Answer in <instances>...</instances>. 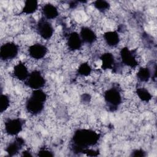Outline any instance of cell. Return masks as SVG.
I'll return each mask as SVG.
<instances>
[{"instance_id":"obj_20","label":"cell","mask_w":157,"mask_h":157,"mask_svg":"<svg viewBox=\"0 0 157 157\" xmlns=\"http://www.w3.org/2000/svg\"><path fill=\"white\" fill-rule=\"evenodd\" d=\"M92 68L88 63H83L80 64L77 69V73L78 75L82 77H86L91 74Z\"/></svg>"},{"instance_id":"obj_3","label":"cell","mask_w":157,"mask_h":157,"mask_svg":"<svg viewBox=\"0 0 157 157\" xmlns=\"http://www.w3.org/2000/svg\"><path fill=\"white\" fill-rule=\"evenodd\" d=\"M104 101L107 107L111 112L115 111L122 102V96L117 87H112L104 93Z\"/></svg>"},{"instance_id":"obj_26","label":"cell","mask_w":157,"mask_h":157,"mask_svg":"<svg viewBox=\"0 0 157 157\" xmlns=\"http://www.w3.org/2000/svg\"><path fill=\"white\" fill-rule=\"evenodd\" d=\"M82 100L83 101V102H88L91 99V97L90 96V95L88 94H83L82 96V98H81Z\"/></svg>"},{"instance_id":"obj_8","label":"cell","mask_w":157,"mask_h":157,"mask_svg":"<svg viewBox=\"0 0 157 157\" xmlns=\"http://www.w3.org/2000/svg\"><path fill=\"white\" fill-rule=\"evenodd\" d=\"M120 55L121 63L124 65L131 68H135L137 66L138 61L133 50H130L127 47H124L121 49Z\"/></svg>"},{"instance_id":"obj_6","label":"cell","mask_w":157,"mask_h":157,"mask_svg":"<svg viewBox=\"0 0 157 157\" xmlns=\"http://www.w3.org/2000/svg\"><path fill=\"white\" fill-rule=\"evenodd\" d=\"M25 83L28 87L33 90H38L41 89L45 85V80L40 71L34 70L29 73Z\"/></svg>"},{"instance_id":"obj_5","label":"cell","mask_w":157,"mask_h":157,"mask_svg":"<svg viewBox=\"0 0 157 157\" xmlns=\"http://www.w3.org/2000/svg\"><path fill=\"white\" fill-rule=\"evenodd\" d=\"M19 52V47L12 42L4 43L1 46L0 58L2 61H9L17 57Z\"/></svg>"},{"instance_id":"obj_1","label":"cell","mask_w":157,"mask_h":157,"mask_svg":"<svg viewBox=\"0 0 157 157\" xmlns=\"http://www.w3.org/2000/svg\"><path fill=\"white\" fill-rule=\"evenodd\" d=\"M100 134L90 129H78L76 130L72 137V148L76 153H82L86 148L98 144Z\"/></svg>"},{"instance_id":"obj_21","label":"cell","mask_w":157,"mask_h":157,"mask_svg":"<svg viewBox=\"0 0 157 157\" xmlns=\"http://www.w3.org/2000/svg\"><path fill=\"white\" fill-rule=\"evenodd\" d=\"M93 6L100 12H105L110 8V4L104 0H96L93 2Z\"/></svg>"},{"instance_id":"obj_16","label":"cell","mask_w":157,"mask_h":157,"mask_svg":"<svg viewBox=\"0 0 157 157\" xmlns=\"http://www.w3.org/2000/svg\"><path fill=\"white\" fill-rule=\"evenodd\" d=\"M103 38L105 43L112 47H116L120 42V36L115 31H107L103 34Z\"/></svg>"},{"instance_id":"obj_28","label":"cell","mask_w":157,"mask_h":157,"mask_svg":"<svg viewBox=\"0 0 157 157\" xmlns=\"http://www.w3.org/2000/svg\"><path fill=\"white\" fill-rule=\"evenodd\" d=\"M77 2H75V1H72L71 2V3L70 4V7H71V8H74L76 6H77V4H75Z\"/></svg>"},{"instance_id":"obj_23","label":"cell","mask_w":157,"mask_h":157,"mask_svg":"<svg viewBox=\"0 0 157 157\" xmlns=\"http://www.w3.org/2000/svg\"><path fill=\"white\" fill-rule=\"evenodd\" d=\"M37 155L38 156H43V157L44 156H53L54 155V154L50 150H48V149L44 148H40L38 151Z\"/></svg>"},{"instance_id":"obj_13","label":"cell","mask_w":157,"mask_h":157,"mask_svg":"<svg viewBox=\"0 0 157 157\" xmlns=\"http://www.w3.org/2000/svg\"><path fill=\"white\" fill-rule=\"evenodd\" d=\"M80 36L83 43L92 44L97 40V36L94 31L88 26H83L80 29Z\"/></svg>"},{"instance_id":"obj_25","label":"cell","mask_w":157,"mask_h":157,"mask_svg":"<svg viewBox=\"0 0 157 157\" xmlns=\"http://www.w3.org/2000/svg\"><path fill=\"white\" fill-rule=\"evenodd\" d=\"M82 153L86 154L87 156H96L99 155V151L98 150H95L91 148H86L83 151Z\"/></svg>"},{"instance_id":"obj_22","label":"cell","mask_w":157,"mask_h":157,"mask_svg":"<svg viewBox=\"0 0 157 157\" xmlns=\"http://www.w3.org/2000/svg\"><path fill=\"white\" fill-rule=\"evenodd\" d=\"M10 105V99L9 97L5 94H1V104H0V110L1 113H3L5 112Z\"/></svg>"},{"instance_id":"obj_14","label":"cell","mask_w":157,"mask_h":157,"mask_svg":"<svg viewBox=\"0 0 157 157\" xmlns=\"http://www.w3.org/2000/svg\"><path fill=\"white\" fill-rule=\"evenodd\" d=\"M44 18L47 20H52L58 16V10L55 6L52 4L47 3L44 5L41 9Z\"/></svg>"},{"instance_id":"obj_19","label":"cell","mask_w":157,"mask_h":157,"mask_svg":"<svg viewBox=\"0 0 157 157\" xmlns=\"http://www.w3.org/2000/svg\"><path fill=\"white\" fill-rule=\"evenodd\" d=\"M136 94L138 98L144 102H149L152 99V95L145 88L140 87L136 89Z\"/></svg>"},{"instance_id":"obj_9","label":"cell","mask_w":157,"mask_h":157,"mask_svg":"<svg viewBox=\"0 0 157 157\" xmlns=\"http://www.w3.org/2000/svg\"><path fill=\"white\" fill-rule=\"evenodd\" d=\"M28 52L30 57L38 60L44 58L47 53L48 49L45 45L37 43L30 45Z\"/></svg>"},{"instance_id":"obj_2","label":"cell","mask_w":157,"mask_h":157,"mask_svg":"<svg viewBox=\"0 0 157 157\" xmlns=\"http://www.w3.org/2000/svg\"><path fill=\"white\" fill-rule=\"evenodd\" d=\"M47 94L42 90H34L26 102V110L33 115H37L44 110L47 101Z\"/></svg>"},{"instance_id":"obj_4","label":"cell","mask_w":157,"mask_h":157,"mask_svg":"<svg viewBox=\"0 0 157 157\" xmlns=\"http://www.w3.org/2000/svg\"><path fill=\"white\" fill-rule=\"evenodd\" d=\"M24 124L25 120L21 118H8L4 123L5 132L11 136H17L22 131Z\"/></svg>"},{"instance_id":"obj_17","label":"cell","mask_w":157,"mask_h":157,"mask_svg":"<svg viewBox=\"0 0 157 157\" xmlns=\"http://www.w3.org/2000/svg\"><path fill=\"white\" fill-rule=\"evenodd\" d=\"M38 1L36 0H27L25 2V5L22 9L21 13L32 14L34 13L38 8Z\"/></svg>"},{"instance_id":"obj_24","label":"cell","mask_w":157,"mask_h":157,"mask_svg":"<svg viewBox=\"0 0 157 157\" xmlns=\"http://www.w3.org/2000/svg\"><path fill=\"white\" fill-rule=\"evenodd\" d=\"M131 156H134V157H138V156L142 157V156H146V153L142 149H135L131 152Z\"/></svg>"},{"instance_id":"obj_7","label":"cell","mask_w":157,"mask_h":157,"mask_svg":"<svg viewBox=\"0 0 157 157\" xmlns=\"http://www.w3.org/2000/svg\"><path fill=\"white\" fill-rule=\"evenodd\" d=\"M37 34L44 40H49L53 35L54 29L48 20L42 18L40 19L36 25Z\"/></svg>"},{"instance_id":"obj_15","label":"cell","mask_w":157,"mask_h":157,"mask_svg":"<svg viewBox=\"0 0 157 157\" xmlns=\"http://www.w3.org/2000/svg\"><path fill=\"white\" fill-rule=\"evenodd\" d=\"M100 59L101 60V68L102 69H113L115 68V58L111 53L106 52L103 53L101 56Z\"/></svg>"},{"instance_id":"obj_18","label":"cell","mask_w":157,"mask_h":157,"mask_svg":"<svg viewBox=\"0 0 157 157\" xmlns=\"http://www.w3.org/2000/svg\"><path fill=\"white\" fill-rule=\"evenodd\" d=\"M136 76L139 81L142 82H147L151 77H152V74L149 67H141L139 69Z\"/></svg>"},{"instance_id":"obj_27","label":"cell","mask_w":157,"mask_h":157,"mask_svg":"<svg viewBox=\"0 0 157 157\" xmlns=\"http://www.w3.org/2000/svg\"><path fill=\"white\" fill-rule=\"evenodd\" d=\"M21 156H33V155L31 152L29 150H25L21 152Z\"/></svg>"},{"instance_id":"obj_12","label":"cell","mask_w":157,"mask_h":157,"mask_svg":"<svg viewBox=\"0 0 157 157\" xmlns=\"http://www.w3.org/2000/svg\"><path fill=\"white\" fill-rule=\"evenodd\" d=\"M13 75L20 81H25L29 76V72L25 64L21 61L15 65L13 69Z\"/></svg>"},{"instance_id":"obj_10","label":"cell","mask_w":157,"mask_h":157,"mask_svg":"<svg viewBox=\"0 0 157 157\" xmlns=\"http://www.w3.org/2000/svg\"><path fill=\"white\" fill-rule=\"evenodd\" d=\"M25 140L21 137H17L6 147L5 151L9 156H13L18 153L25 145Z\"/></svg>"},{"instance_id":"obj_11","label":"cell","mask_w":157,"mask_h":157,"mask_svg":"<svg viewBox=\"0 0 157 157\" xmlns=\"http://www.w3.org/2000/svg\"><path fill=\"white\" fill-rule=\"evenodd\" d=\"M66 44L70 50L76 51L82 48L83 43L78 33L77 32H72L69 33L67 36Z\"/></svg>"}]
</instances>
